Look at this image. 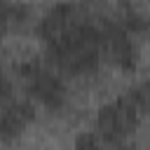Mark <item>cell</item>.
I'll use <instances>...</instances> for the list:
<instances>
[{
  "instance_id": "cell-12",
  "label": "cell",
  "mask_w": 150,
  "mask_h": 150,
  "mask_svg": "<svg viewBox=\"0 0 150 150\" xmlns=\"http://www.w3.org/2000/svg\"><path fill=\"white\" fill-rule=\"evenodd\" d=\"M115 150H136V148H134V145H124V143H122V145H115Z\"/></svg>"
},
{
  "instance_id": "cell-9",
  "label": "cell",
  "mask_w": 150,
  "mask_h": 150,
  "mask_svg": "<svg viewBox=\"0 0 150 150\" xmlns=\"http://www.w3.org/2000/svg\"><path fill=\"white\" fill-rule=\"evenodd\" d=\"M75 150H103V148H101V141H98L96 134L82 131V134L75 138Z\"/></svg>"
},
{
  "instance_id": "cell-2",
  "label": "cell",
  "mask_w": 150,
  "mask_h": 150,
  "mask_svg": "<svg viewBox=\"0 0 150 150\" xmlns=\"http://www.w3.org/2000/svg\"><path fill=\"white\" fill-rule=\"evenodd\" d=\"M150 108L143 87H131L115 101L105 103L96 112V129L105 143L122 145V141L138 127L143 112Z\"/></svg>"
},
{
  "instance_id": "cell-11",
  "label": "cell",
  "mask_w": 150,
  "mask_h": 150,
  "mask_svg": "<svg viewBox=\"0 0 150 150\" xmlns=\"http://www.w3.org/2000/svg\"><path fill=\"white\" fill-rule=\"evenodd\" d=\"M143 91H145V96H148V103H150V80L143 84Z\"/></svg>"
},
{
  "instance_id": "cell-3",
  "label": "cell",
  "mask_w": 150,
  "mask_h": 150,
  "mask_svg": "<svg viewBox=\"0 0 150 150\" xmlns=\"http://www.w3.org/2000/svg\"><path fill=\"white\" fill-rule=\"evenodd\" d=\"M14 73L23 80L28 98H33V101H38V103H42L45 108H52V110L63 108V103H66V84L54 70L45 68L40 63V59L19 61L14 66Z\"/></svg>"
},
{
  "instance_id": "cell-5",
  "label": "cell",
  "mask_w": 150,
  "mask_h": 150,
  "mask_svg": "<svg viewBox=\"0 0 150 150\" xmlns=\"http://www.w3.org/2000/svg\"><path fill=\"white\" fill-rule=\"evenodd\" d=\"M80 19H82L80 7H77L75 2L63 0V2L52 5V7L40 16V21H38V26H35V33H38V38L47 45V42H54L56 38H61L66 30H70Z\"/></svg>"
},
{
  "instance_id": "cell-7",
  "label": "cell",
  "mask_w": 150,
  "mask_h": 150,
  "mask_svg": "<svg viewBox=\"0 0 150 150\" xmlns=\"http://www.w3.org/2000/svg\"><path fill=\"white\" fill-rule=\"evenodd\" d=\"M120 23L127 28V33L131 35H138V33H148V26H150V19L138 12L134 5L129 2H122V16H120Z\"/></svg>"
},
{
  "instance_id": "cell-8",
  "label": "cell",
  "mask_w": 150,
  "mask_h": 150,
  "mask_svg": "<svg viewBox=\"0 0 150 150\" xmlns=\"http://www.w3.org/2000/svg\"><path fill=\"white\" fill-rule=\"evenodd\" d=\"M30 16V7L23 2H12V0H2V30L7 33L12 23H23Z\"/></svg>"
},
{
  "instance_id": "cell-10",
  "label": "cell",
  "mask_w": 150,
  "mask_h": 150,
  "mask_svg": "<svg viewBox=\"0 0 150 150\" xmlns=\"http://www.w3.org/2000/svg\"><path fill=\"white\" fill-rule=\"evenodd\" d=\"M12 94H14V87H12V80L5 75L2 77V105H7V103H12Z\"/></svg>"
},
{
  "instance_id": "cell-13",
  "label": "cell",
  "mask_w": 150,
  "mask_h": 150,
  "mask_svg": "<svg viewBox=\"0 0 150 150\" xmlns=\"http://www.w3.org/2000/svg\"><path fill=\"white\" fill-rule=\"evenodd\" d=\"M148 19H150V16H148ZM148 33H150V26H148Z\"/></svg>"
},
{
  "instance_id": "cell-6",
  "label": "cell",
  "mask_w": 150,
  "mask_h": 150,
  "mask_svg": "<svg viewBox=\"0 0 150 150\" xmlns=\"http://www.w3.org/2000/svg\"><path fill=\"white\" fill-rule=\"evenodd\" d=\"M38 117V110L33 105V98H21V101H12L7 105H2V115H0V136L2 143H9L12 138H16L26 124H30Z\"/></svg>"
},
{
  "instance_id": "cell-1",
  "label": "cell",
  "mask_w": 150,
  "mask_h": 150,
  "mask_svg": "<svg viewBox=\"0 0 150 150\" xmlns=\"http://www.w3.org/2000/svg\"><path fill=\"white\" fill-rule=\"evenodd\" d=\"M45 54H47V61L63 73H70V75L94 73L101 63V56L105 54L103 26L82 16L61 38H56L54 42H47Z\"/></svg>"
},
{
  "instance_id": "cell-4",
  "label": "cell",
  "mask_w": 150,
  "mask_h": 150,
  "mask_svg": "<svg viewBox=\"0 0 150 150\" xmlns=\"http://www.w3.org/2000/svg\"><path fill=\"white\" fill-rule=\"evenodd\" d=\"M101 26H103L105 54L120 70L131 73L138 63V47L131 40V33H127V28L120 21H103Z\"/></svg>"
}]
</instances>
